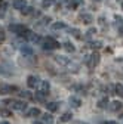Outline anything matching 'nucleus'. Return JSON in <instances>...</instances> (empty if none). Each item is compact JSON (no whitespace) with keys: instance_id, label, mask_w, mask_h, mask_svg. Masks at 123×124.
<instances>
[{"instance_id":"obj_36","label":"nucleus","mask_w":123,"mask_h":124,"mask_svg":"<svg viewBox=\"0 0 123 124\" xmlns=\"http://www.w3.org/2000/svg\"><path fill=\"white\" fill-rule=\"evenodd\" d=\"M34 124H43V123H40V121H34Z\"/></svg>"},{"instance_id":"obj_2","label":"nucleus","mask_w":123,"mask_h":124,"mask_svg":"<svg viewBox=\"0 0 123 124\" xmlns=\"http://www.w3.org/2000/svg\"><path fill=\"white\" fill-rule=\"evenodd\" d=\"M12 105V109L15 111H25L27 109V102L25 101H6Z\"/></svg>"},{"instance_id":"obj_4","label":"nucleus","mask_w":123,"mask_h":124,"mask_svg":"<svg viewBox=\"0 0 123 124\" xmlns=\"http://www.w3.org/2000/svg\"><path fill=\"white\" fill-rule=\"evenodd\" d=\"M9 30L12 31L13 34H21V36L27 31V28H25L24 25H21V24H10V25H9Z\"/></svg>"},{"instance_id":"obj_30","label":"nucleus","mask_w":123,"mask_h":124,"mask_svg":"<svg viewBox=\"0 0 123 124\" xmlns=\"http://www.w3.org/2000/svg\"><path fill=\"white\" fill-rule=\"evenodd\" d=\"M83 2V0H71V3H70V6L71 8H76V6H77V5H80Z\"/></svg>"},{"instance_id":"obj_26","label":"nucleus","mask_w":123,"mask_h":124,"mask_svg":"<svg viewBox=\"0 0 123 124\" xmlns=\"http://www.w3.org/2000/svg\"><path fill=\"white\" fill-rule=\"evenodd\" d=\"M33 10H34V9H33L31 6H25V8H24L21 12H22L24 15H30V13H33Z\"/></svg>"},{"instance_id":"obj_12","label":"nucleus","mask_w":123,"mask_h":124,"mask_svg":"<svg viewBox=\"0 0 123 124\" xmlns=\"http://www.w3.org/2000/svg\"><path fill=\"white\" fill-rule=\"evenodd\" d=\"M116 21H117V31H119V34H123V18L119 16V15H116Z\"/></svg>"},{"instance_id":"obj_23","label":"nucleus","mask_w":123,"mask_h":124,"mask_svg":"<svg viewBox=\"0 0 123 124\" xmlns=\"http://www.w3.org/2000/svg\"><path fill=\"white\" fill-rule=\"evenodd\" d=\"M98 106H99V108H107V106H108V99H107V98L99 99V101H98Z\"/></svg>"},{"instance_id":"obj_1","label":"nucleus","mask_w":123,"mask_h":124,"mask_svg":"<svg viewBox=\"0 0 123 124\" xmlns=\"http://www.w3.org/2000/svg\"><path fill=\"white\" fill-rule=\"evenodd\" d=\"M42 46H43V49H49V50H52V49L59 47V43H58L56 40H53L52 37H46V39L42 40Z\"/></svg>"},{"instance_id":"obj_20","label":"nucleus","mask_w":123,"mask_h":124,"mask_svg":"<svg viewBox=\"0 0 123 124\" xmlns=\"http://www.w3.org/2000/svg\"><path fill=\"white\" fill-rule=\"evenodd\" d=\"M71 118H73V114H71V112H64L62 115H61V121H62V123L71 121Z\"/></svg>"},{"instance_id":"obj_15","label":"nucleus","mask_w":123,"mask_h":124,"mask_svg":"<svg viewBox=\"0 0 123 124\" xmlns=\"http://www.w3.org/2000/svg\"><path fill=\"white\" fill-rule=\"evenodd\" d=\"M40 115V109L39 108H31L27 111V117H39Z\"/></svg>"},{"instance_id":"obj_16","label":"nucleus","mask_w":123,"mask_h":124,"mask_svg":"<svg viewBox=\"0 0 123 124\" xmlns=\"http://www.w3.org/2000/svg\"><path fill=\"white\" fill-rule=\"evenodd\" d=\"M44 96H46V93H43L40 90V92H36V95L33 96V99H36L37 102H44Z\"/></svg>"},{"instance_id":"obj_18","label":"nucleus","mask_w":123,"mask_h":124,"mask_svg":"<svg viewBox=\"0 0 123 124\" xmlns=\"http://www.w3.org/2000/svg\"><path fill=\"white\" fill-rule=\"evenodd\" d=\"M89 47L94 49V50H95V49H101V47H102V41H99V40H97V41H90V43H89Z\"/></svg>"},{"instance_id":"obj_22","label":"nucleus","mask_w":123,"mask_h":124,"mask_svg":"<svg viewBox=\"0 0 123 124\" xmlns=\"http://www.w3.org/2000/svg\"><path fill=\"white\" fill-rule=\"evenodd\" d=\"M62 47H64L67 52H74V50H76V49H74V46H73L70 41H65V43L62 44Z\"/></svg>"},{"instance_id":"obj_24","label":"nucleus","mask_w":123,"mask_h":124,"mask_svg":"<svg viewBox=\"0 0 123 124\" xmlns=\"http://www.w3.org/2000/svg\"><path fill=\"white\" fill-rule=\"evenodd\" d=\"M51 89V84H49V81H42V92L43 93H46Z\"/></svg>"},{"instance_id":"obj_8","label":"nucleus","mask_w":123,"mask_h":124,"mask_svg":"<svg viewBox=\"0 0 123 124\" xmlns=\"http://www.w3.org/2000/svg\"><path fill=\"white\" fill-rule=\"evenodd\" d=\"M12 6H13L15 9H18V10H22V9L27 6V2H25V0H13Z\"/></svg>"},{"instance_id":"obj_34","label":"nucleus","mask_w":123,"mask_h":124,"mask_svg":"<svg viewBox=\"0 0 123 124\" xmlns=\"http://www.w3.org/2000/svg\"><path fill=\"white\" fill-rule=\"evenodd\" d=\"M73 124H88V123H82V121H76V123H73Z\"/></svg>"},{"instance_id":"obj_13","label":"nucleus","mask_w":123,"mask_h":124,"mask_svg":"<svg viewBox=\"0 0 123 124\" xmlns=\"http://www.w3.org/2000/svg\"><path fill=\"white\" fill-rule=\"evenodd\" d=\"M55 61L61 65H70V59L65 56H55Z\"/></svg>"},{"instance_id":"obj_14","label":"nucleus","mask_w":123,"mask_h":124,"mask_svg":"<svg viewBox=\"0 0 123 124\" xmlns=\"http://www.w3.org/2000/svg\"><path fill=\"white\" fill-rule=\"evenodd\" d=\"M42 123H43V124H52V123H53L52 115H51V114H48V112L43 114V115H42Z\"/></svg>"},{"instance_id":"obj_3","label":"nucleus","mask_w":123,"mask_h":124,"mask_svg":"<svg viewBox=\"0 0 123 124\" xmlns=\"http://www.w3.org/2000/svg\"><path fill=\"white\" fill-rule=\"evenodd\" d=\"M99 53H97V52H94L90 56H88V65L90 67V68H95L98 64H99Z\"/></svg>"},{"instance_id":"obj_29","label":"nucleus","mask_w":123,"mask_h":124,"mask_svg":"<svg viewBox=\"0 0 123 124\" xmlns=\"http://www.w3.org/2000/svg\"><path fill=\"white\" fill-rule=\"evenodd\" d=\"M21 96L22 98H27V99H33V95L30 92H21Z\"/></svg>"},{"instance_id":"obj_9","label":"nucleus","mask_w":123,"mask_h":124,"mask_svg":"<svg viewBox=\"0 0 123 124\" xmlns=\"http://www.w3.org/2000/svg\"><path fill=\"white\" fill-rule=\"evenodd\" d=\"M122 106H123V103H122V102H119V101H114V102H111V105H110L108 108H110V111H113V112H117V111H120V109H122Z\"/></svg>"},{"instance_id":"obj_25","label":"nucleus","mask_w":123,"mask_h":124,"mask_svg":"<svg viewBox=\"0 0 123 124\" xmlns=\"http://www.w3.org/2000/svg\"><path fill=\"white\" fill-rule=\"evenodd\" d=\"M116 95L123 98V84H116Z\"/></svg>"},{"instance_id":"obj_7","label":"nucleus","mask_w":123,"mask_h":124,"mask_svg":"<svg viewBox=\"0 0 123 124\" xmlns=\"http://www.w3.org/2000/svg\"><path fill=\"white\" fill-rule=\"evenodd\" d=\"M19 50H21V53H22L24 56H31V55H33V47H31V46H27V44H22Z\"/></svg>"},{"instance_id":"obj_10","label":"nucleus","mask_w":123,"mask_h":124,"mask_svg":"<svg viewBox=\"0 0 123 124\" xmlns=\"http://www.w3.org/2000/svg\"><path fill=\"white\" fill-rule=\"evenodd\" d=\"M44 106H46V109H48V111H51V112H55V111H58L59 103H56V102H48V103H46Z\"/></svg>"},{"instance_id":"obj_37","label":"nucleus","mask_w":123,"mask_h":124,"mask_svg":"<svg viewBox=\"0 0 123 124\" xmlns=\"http://www.w3.org/2000/svg\"><path fill=\"white\" fill-rule=\"evenodd\" d=\"M59 2H67V0H59Z\"/></svg>"},{"instance_id":"obj_33","label":"nucleus","mask_w":123,"mask_h":124,"mask_svg":"<svg viewBox=\"0 0 123 124\" xmlns=\"http://www.w3.org/2000/svg\"><path fill=\"white\" fill-rule=\"evenodd\" d=\"M104 124H117V123H116V121H105Z\"/></svg>"},{"instance_id":"obj_27","label":"nucleus","mask_w":123,"mask_h":124,"mask_svg":"<svg viewBox=\"0 0 123 124\" xmlns=\"http://www.w3.org/2000/svg\"><path fill=\"white\" fill-rule=\"evenodd\" d=\"M95 33H97V30H95V28H89V30H88V33H86V39H90L92 34H95Z\"/></svg>"},{"instance_id":"obj_28","label":"nucleus","mask_w":123,"mask_h":124,"mask_svg":"<svg viewBox=\"0 0 123 124\" xmlns=\"http://www.w3.org/2000/svg\"><path fill=\"white\" fill-rule=\"evenodd\" d=\"M52 3H53V0H43L42 6L43 8H49V6H52Z\"/></svg>"},{"instance_id":"obj_21","label":"nucleus","mask_w":123,"mask_h":124,"mask_svg":"<svg viewBox=\"0 0 123 124\" xmlns=\"http://www.w3.org/2000/svg\"><path fill=\"white\" fill-rule=\"evenodd\" d=\"M68 33L73 34L76 39H80V37H82V36H80V34H82V33H80V30H77V28H70V30H68Z\"/></svg>"},{"instance_id":"obj_17","label":"nucleus","mask_w":123,"mask_h":124,"mask_svg":"<svg viewBox=\"0 0 123 124\" xmlns=\"http://www.w3.org/2000/svg\"><path fill=\"white\" fill-rule=\"evenodd\" d=\"M82 21H83L85 24H90V22H94V16H92V15H89V13H83V15H82Z\"/></svg>"},{"instance_id":"obj_32","label":"nucleus","mask_w":123,"mask_h":124,"mask_svg":"<svg viewBox=\"0 0 123 124\" xmlns=\"http://www.w3.org/2000/svg\"><path fill=\"white\" fill-rule=\"evenodd\" d=\"M0 114L5 115V117H9V115H10V112H9V111H0Z\"/></svg>"},{"instance_id":"obj_35","label":"nucleus","mask_w":123,"mask_h":124,"mask_svg":"<svg viewBox=\"0 0 123 124\" xmlns=\"http://www.w3.org/2000/svg\"><path fill=\"white\" fill-rule=\"evenodd\" d=\"M0 124H9V121H2Z\"/></svg>"},{"instance_id":"obj_31","label":"nucleus","mask_w":123,"mask_h":124,"mask_svg":"<svg viewBox=\"0 0 123 124\" xmlns=\"http://www.w3.org/2000/svg\"><path fill=\"white\" fill-rule=\"evenodd\" d=\"M5 37H6V36H5V31H3V30H0V41H3Z\"/></svg>"},{"instance_id":"obj_11","label":"nucleus","mask_w":123,"mask_h":124,"mask_svg":"<svg viewBox=\"0 0 123 124\" xmlns=\"http://www.w3.org/2000/svg\"><path fill=\"white\" fill-rule=\"evenodd\" d=\"M68 102H70V105H71L73 108H79V106L82 105V101H80L79 98H76V96H71V98L68 99Z\"/></svg>"},{"instance_id":"obj_38","label":"nucleus","mask_w":123,"mask_h":124,"mask_svg":"<svg viewBox=\"0 0 123 124\" xmlns=\"http://www.w3.org/2000/svg\"><path fill=\"white\" fill-rule=\"evenodd\" d=\"M94 2H99V0H94Z\"/></svg>"},{"instance_id":"obj_5","label":"nucleus","mask_w":123,"mask_h":124,"mask_svg":"<svg viewBox=\"0 0 123 124\" xmlns=\"http://www.w3.org/2000/svg\"><path fill=\"white\" fill-rule=\"evenodd\" d=\"M39 83H40V80H39L37 75H28V78H27V86H28L30 89H34Z\"/></svg>"},{"instance_id":"obj_19","label":"nucleus","mask_w":123,"mask_h":124,"mask_svg":"<svg viewBox=\"0 0 123 124\" xmlns=\"http://www.w3.org/2000/svg\"><path fill=\"white\" fill-rule=\"evenodd\" d=\"M65 27H67V25H65V22H61V21H59V22H53V24H52V30H64Z\"/></svg>"},{"instance_id":"obj_6","label":"nucleus","mask_w":123,"mask_h":124,"mask_svg":"<svg viewBox=\"0 0 123 124\" xmlns=\"http://www.w3.org/2000/svg\"><path fill=\"white\" fill-rule=\"evenodd\" d=\"M12 92H17L15 86H9V84H0V93L2 95H9Z\"/></svg>"}]
</instances>
